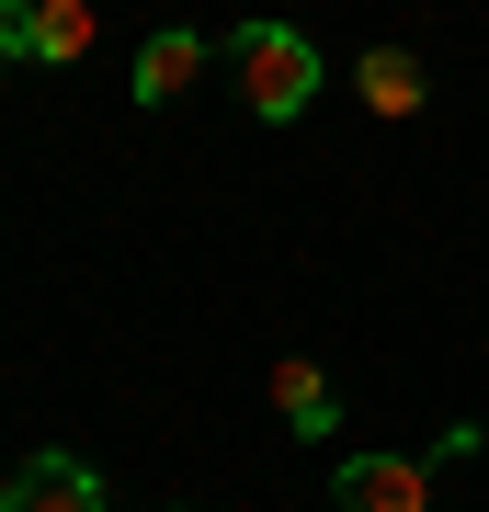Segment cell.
I'll list each match as a JSON object with an SVG mask.
<instances>
[{
  "label": "cell",
  "mask_w": 489,
  "mask_h": 512,
  "mask_svg": "<svg viewBox=\"0 0 489 512\" xmlns=\"http://www.w3.org/2000/svg\"><path fill=\"white\" fill-rule=\"evenodd\" d=\"M228 69H239V103L262 114V126H296L319 92V46L296 35V23H239L228 35Z\"/></svg>",
  "instance_id": "6da1fadb"
},
{
  "label": "cell",
  "mask_w": 489,
  "mask_h": 512,
  "mask_svg": "<svg viewBox=\"0 0 489 512\" xmlns=\"http://www.w3.org/2000/svg\"><path fill=\"white\" fill-rule=\"evenodd\" d=\"M91 46H103L91 0H0V69H69Z\"/></svg>",
  "instance_id": "7a4b0ae2"
},
{
  "label": "cell",
  "mask_w": 489,
  "mask_h": 512,
  "mask_svg": "<svg viewBox=\"0 0 489 512\" xmlns=\"http://www.w3.org/2000/svg\"><path fill=\"white\" fill-rule=\"evenodd\" d=\"M0 512H103V467L69 456V444H46V456H23L0 478Z\"/></svg>",
  "instance_id": "3957f363"
},
{
  "label": "cell",
  "mask_w": 489,
  "mask_h": 512,
  "mask_svg": "<svg viewBox=\"0 0 489 512\" xmlns=\"http://www.w3.org/2000/svg\"><path fill=\"white\" fill-rule=\"evenodd\" d=\"M330 512H433V467L421 456H342Z\"/></svg>",
  "instance_id": "277c9868"
},
{
  "label": "cell",
  "mask_w": 489,
  "mask_h": 512,
  "mask_svg": "<svg viewBox=\"0 0 489 512\" xmlns=\"http://www.w3.org/2000/svg\"><path fill=\"white\" fill-rule=\"evenodd\" d=\"M262 387H273V421H285L296 444H330V433H342V387L319 376V353H273Z\"/></svg>",
  "instance_id": "5b68a950"
},
{
  "label": "cell",
  "mask_w": 489,
  "mask_h": 512,
  "mask_svg": "<svg viewBox=\"0 0 489 512\" xmlns=\"http://www.w3.org/2000/svg\"><path fill=\"white\" fill-rule=\"evenodd\" d=\"M194 80H205V35H194V23H160V35L137 46V80H126V92L160 114V103H182V92H194Z\"/></svg>",
  "instance_id": "8992f818"
},
{
  "label": "cell",
  "mask_w": 489,
  "mask_h": 512,
  "mask_svg": "<svg viewBox=\"0 0 489 512\" xmlns=\"http://www.w3.org/2000/svg\"><path fill=\"white\" fill-rule=\"evenodd\" d=\"M353 92H364V114H387V126H410L433 80H421V57H410V46H376V57L353 69Z\"/></svg>",
  "instance_id": "52a82bcc"
},
{
  "label": "cell",
  "mask_w": 489,
  "mask_h": 512,
  "mask_svg": "<svg viewBox=\"0 0 489 512\" xmlns=\"http://www.w3.org/2000/svg\"><path fill=\"white\" fill-rule=\"evenodd\" d=\"M478 444H489V433H478V421H444V433H433V467H467V456H478Z\"/></svg>",
  "instance_id": "ba28073f"
}]
</instances>
